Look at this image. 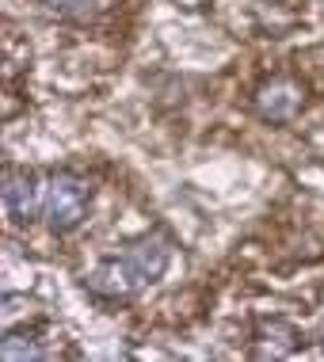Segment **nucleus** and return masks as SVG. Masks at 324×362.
Wrapping results in <instances>:
<instances>
[{"mask_svg": "<svg viewBox=\"0 0 324 362\" xmlns=\"http://www.w3.org/2000/svg\"><path fill=\"white\" fill-rule=\"evenodd\" d=\"M88 210H92V183L73 168L50 172V180H46V206H42V218L50 225V233L62 237V233L81 229Z\"/></svg>", "mask_w": 324, "mask_h": 362, "instance_id": "1", "label": "nucleus"}, {"mask_svg": "<svg viewBox=\"0 0 324 362\" xmlns=\"http://www.w3.org/2000/svg\"><path fill=\"white\" fill-rule=\"evenodd\" d=\"M46 206V187L31 168H8L4 175V210L16 225H31Z\"/></svg>", "mask_w": 324, "mask_h": 362, "instance_id": "2", "label": "nucleus"}, {"mask_svg": "<svg viewBox=\"0 0 324 362\" xmlns=\"http://www.w3.org/2000/svg\"><path fill=\"white\" fill-rule=\"evenodd\" d=\"M301 103H306V92H301V84H294L290 76H274V81L260 84V92L252 95L256 115L271 126H287L294 115L301 111Z\"/></svg>", "mask_w": 324, "mask_h": 362, "instance_id": "3", "label": "nucleus"}, {"mask_svg": "<svg viewBox=\"0 0 324 362\" xmlns=\"http://www.w3.org/2000/svg\"><path fill=\"white\" fill-rule=\"evenodd\" d=\"M126 263H130V275L137 279V286H153V282L164 279L172 263V240L161 237V233H149V237L134 240L126 248Z\"/></svg>", "mask_w": 324, "mask_h": 362, "instance_id": "4", "label": "nucleus"}, {"mask_svg": "<svg viewBox=\"0 0 324 362\" xmlns=\"http://www.w3.org/2000/svg\"><path fill=\"white\" fill-rule=\"evenodd\" d=\"M84 290L92 293V298H100V301H126L141 286H137V279L130 275V263H126V256H122V259L96 263V267L84 275Z\"/></svg>", "mask_w": 324, "mask_h": 362, "instance_id": "5", "label": "nucleus"}, {"mask_svg": "<svg viewBox=\"0 0 324 362\" xmlns=\"http://www.w3.org/2000/svg\"><path fill=\"white\" fill-rule=\"evenodd\" d=\"M298 347V328L287 320H260L256 336H252V355L260 358H282Z\"/></svg>", "mask_w": 324, "mask_h": 362, "instance_id": "6", "label": "nucleus"}, {"mask_svg": "<svg viewBox=\"0 0 324 362\" xmlns=\"http://www.w3.org/2000/svg\"><path fill=\"white\" fill-rule=\"evenodd\" d=\"M0 355L8 362H27V358H50V347L42 344V332L35 325L23 328H8L4 339H0Z\"/></svg>", "mask_w": 324, "mask_h": 362, "instance_id": "7", "label": "nucleus"}, {"mask_svg": "<svg viewBox=\"0 0 324 362\" xmlns=\"http://www.w3.org/2000/svg\"><path fill=\"white\" fill-rule=\"evenodd\" d=\"M35 4L54 12V16H62V19H81V23L107 12V0H35Z\"/></svg>", "mask_w": 324, "mask_h": 362, "instance_id": "8", "label": "nucleus"}]
</instances>
